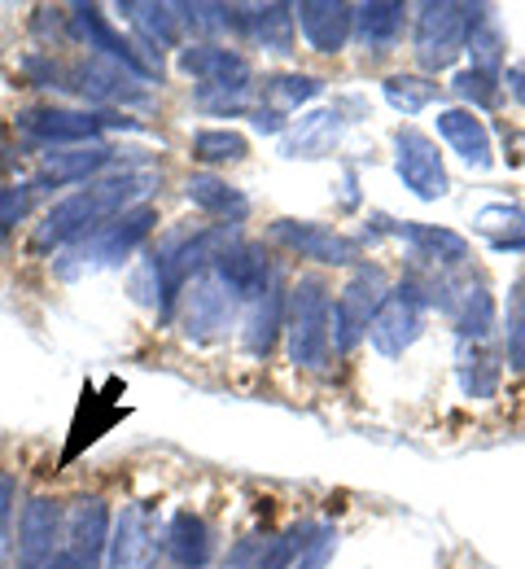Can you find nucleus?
Instances as JSON below:
<instances>
[{
    "instance_id": "obj_35",
    "label": "nucleus",
    "mask_w": 525,
    "mask_h": 569,
    "mask_svg": "<svg viewBox=\"0 0 525 569\" xmlns=\"http://www.w3.org/2000/svg\"><path fill=\"white\" fill-rule=\"evenodd\" d=\"M499 351L508 372H525V272L508 284V298L499 307Z\"/></svg>"
},
{
    "instance_id": "obj_14",
    "label": "nucleus",
    "mask_w": 525,
    "mask_h": 569,
    "mask_svg": "<svg viewBox=\"0 0 525 569\" xmlns=\"http://www.w3.org/2000/svg\"><path fill=\"white\" fill-rule=\"evenodd\" d=\"M110 508L101 496H79L67 508V535H62V552L53 569H101L105 548H110Z\"/></svg>"
},
{
    "instance_id": "obj_19",
    "label": "nucleus",
    "mask_w": 525,
    "mask_h": 569,
    "mask_svg": "<svg viewBox=\"0 0 525 569\" xmlns=\"http://www.w3.org/2000/svg\"><path fill=\"white\" fill-rule=\"evenodd\" d=\"M294 22H299L306 49L324 53V58L342 53L355 40V4H346V0H299Z\"/></svg>"
},
{
    "instance_id": "obj_41",
    "label": "nucleus",
    "mask_w": 525,
    "mask_h": 569,
    "mask_svg": "<svg viewBox=\"0 0 525 569\" xmlns=\"http://www.w3.org/2000/svg\"><path fill=\"white\" fill-rule=\"evenodd\" d=\"M13 508H18V482L13 473L0 469V566L9 557V526H13Z\"/></svg>"
},
{
    "instance_id": "obj_10",
    "label": "nucleus",
    "mask_w": 525,
    "mask_h": 569,
    "mask_svg": "<svg viewBox=\"0 0 525 569\" xmlns=\"http://www.w3.org/2000/svg\"><path fill=\"white\" fill-rule=\"evenodd\" d=\"M67 18H71V40H79L92 58L114 62L119 71H128L132 79H141L145 88L162 79V58H153L150 49H141L137 40L119 36L114 22L105 18V9H97V4H71Z\"/></svg>"
},
{
    "instance_id": "obj_43",
    "label": "nucleus",
    "mask_w": 525,
    "mask_h": 569,
    "mask_svg": "<svg viewBox=\"0 0 525 569\" xmlns=\"http://www.w3.org/2000/svg\"><path fill=\"white\" fill-rule=\"evenodd\" d=\"M491 250H495V254H513V259H525V232H517V237H495V241H491Z\"/></svg>"
},
{
    "instance_id": "obj_2",
    "label": "nucleus",
    "mask_w": 525,
    "mask_h": 569,
    "mask_svg": "<svg viewBox=\"0 0 525 569\" xmlns=\"http://www.w3.org/2000/svg\"><path fill=\"white\" fill-rule=\"evenodd\" d=\"M425 289L434 311L455 333V342H495L499 338V302L491 293V281L482 272L455 268V272H425Z\"/></svg>"
},
{
    "instance_id": "obj_29",
    "label": "nucleus",
    "mask_w": 525,
    "mask_h": 569,
    "mask_svg": "<svg viewBox=\"0 0 525 569\" xmlns=\"http://www.w3.org/2000/svg\"><path fill=\"white\" fill-rule=\"evenodd\" d=\"M184 198L202 214L228 223V228H236V223L250 219V198H245L236 184H228L224 176H215V171H193V176L184 180Z\"/></svg>"
},
{
    "instance_id": "obj_38",
    "label": "nucleus",
    "mask_w": 525,
    "mask_h": 569,
    "mask_svg": "<svg viewBox=\"0 0 525 569\" xmlns=\"http://www.w3.org/2000/svg\"><path fill=\"white\" fill-rule=\"evenodd\" d=\"M31 198H36V184H4L0 189V237H9L31 214Z\"/></svg>"
},
{
    "instance_id": "obj_21",
    "label": "nucleus",
    "mask_w": 525,
    "mask_h": 569,
    "mask_svg": "<svg viewBox=\"0 0 525 569\" xmlns=\"http://www.w3.org/2000/svg\"><path fill=\"white\" fill-rule=\"evenodd\" d=\"M162 557L171 569H206L215 561V530L202 512L175 508L162 521Z\"/></svg>"
},
{
    "instance_id": "obj_9",
    "label": "nucleus",
    "mask_w": 525,
    "mask_h": 569,
    "mask_svg": "<svg viewBox=\"0 0 525 569\" xmlns=\"http://www.w3.org/2000/svg\"><path fill=\"white\" fill-rule=\"evenodd\" d=\"M390 272L381 263H360L351 268V281L333 293V356H351L355 347L368 342V329H373L376 307L385 302L390 293Z\"/></svg>"
},
{
    "instance_id": "obj_15",
    "label": "nucleus",
    "mask_w": 525,
    "mask_h": 569,
    "mask_svg": "<svg viewBox=\"0 0 525 569\" xmlns=\"http://www.w3.org/2000/svg\"><path fill=\"white\" fill-rule=\"evenodd\" d=\"M67 535V512L49 496L27 499L22 521H18V548H13V569H53Z\"/></svg>"
},
{
    "instance_id": "obj_31",
    "label": "nucleus",
    "mask_w": 525,
    "mask_h": 569,
    "mask_svg": "<svg viewBox=\"0 0 525 569\" xmlns=\"http://www.w3.org/2000/svg\"><path fill=\"white\" fill-rule=\"evenodd\" d=\"M468 67L477 71H508V31L495 4H477L473 31H468Z\"/></svg>"
},
{
    "instance_id": "obj_4",
    "label": "nucleus",
    "mask_w": 525,
    "mask_h": 569,
    "mask_svg": "<svg viewBox=\"0 0 525 569\" xmlns=\"http://www.w3.org/2000/svg\"><path fill=\"white\" fill-rule=\"evenodd\" d=\"M285 347L302 372H324L333 363V289L324 277H299L290 289Z\"/></svg>"
},
{
    "instance_id": "obj_24",
    "label": "nucleus",
    "mask_w": 525,
    "mask_h": 569,
    "mask_svg": "<svg viewBox=\"0 0 525 569\" xmlns=\"http://www.w3.org/2000/svg\"><path fill=\"white\" fill-rule=\"evenodd\" d=\"M346 114L337 106H320V110H302L299 123H290V132L281 137V153L285 158H302V162H315V158H329L342 132H346Z\"/></svg>"
},
{
    "instance_id": "obj_32",
    "label": "nucleus",
    "mask_w": 525,
    "mask_h": 569,
    "mask_svg": "<svg viewBox=\"0 0 525 569\" xmlns=\"http://www.w3.org/2000/svg\"><path fill=\"white\" fill-rule=\"evenodd\" d=\"M324 92V79L320 74H302V71H290V74H267V79H259V106H267L272 114H299L302 106H311L315 97Z\"/></svg>"
},
{
    "instance_id": "obj_11",
    "label": "nucleus",
    "mask_w": 525,
    "mask_h": 569,
    "mask_svg": "<svg viewBox=\"0 0 525 569\" xmlns=\"http://www.w3.org/2000/svg\"><path fill=\"white\" fill-rule=\"evenodd\" d=\"M267 237L276 246H285L290 254L311 259L320 268H360L364 263V241L333 223H320V219H272Z\"/></svg>"
},
{
    "instance_id": "obj_8",
    "label": "nucleus",
    "mask_w": 525,
    "mask_h": 569,
    "mask_svg": "<svg viewBox=\"0 0 525 569\" xmlns=\"http://www.w3.org/2000/svg\"><path fill=\"white\" fill-rule=\"evenodd\" d=\"M398 241L412 250V259L430 263L434 272H455L473 263V241L455 228H438V223H421V219H390V214H373L368 228L360 232V241Z\"/></svg>"
},
{
    "instance_id": "obj_22",
    "label": "nucleus",
    "mask_w": 525,
    "mask_h": 569,
    "mask_svg": "<svg viewBox=\"0 0 525 569\" xmlns=\"http://www.w3.org/2000/svg\"><path fill=\"white\" fill-rule=\"evenodd\" d=\"M285 320H290V293L281 277L267 284L250 307H245V325H241V347L250 359H267L276 351L281 333H285Z\"/></svg>"
},
{
    "instance_id": "obj_16",
    "label": "nucleus",
    "mask_w": 525,
    "mask_h": 569,
    "mask_svg": "<svg viewBox=\"0 0 525 569\" xmlns=\"http://www.w3.org/2000/svg\"><path fill=\"white\" fill-rule=\"evenodd\" d=\"M162 561V530L150 503H128L110 526L105 569H158Z\"/></svg>"
},
{
    "instance_id": "obj_20",
    "label": "nucleus",
    "mask_w": 525,
    "mask_h": 569,
    "mask_svg": "<svg viewBox=\"0 0 525 569\" xmlns=\"http://www.w3.org/2000/svg\"><path fill=\"white\" fill-rule=\"evenodd\" d=\"M123 153L114 144H79V149H53L36 167V189H67V184H92L101 171H110Z\"/></svg>"
},
{
    "instance_id": "obj_26",
    "label": "nucleus",
    "mask_w": 525,
    "mask_h": 569,
    "mask_svg": "<svg viewBox=\"0 0 525 569\" xmlns=\"http://www.w3.org/2000/svg\"><path fill=\"white\" fill-rule=\"evenodd\" d=\"M211 272H215V277H220L232 293H236V302H245V307H250V302H254V298H259L267 284L276 281L272 259H267V254H263L254 241H241V237H236L224 254L215 259V268H211Z\"/></svg>"
},
{
    "instance_id": "obj_37",
    "label": "nucleus",
    "mask_w": 525,
    "mask_h": 569,
    "mask_svg": "<svg viewBox=\"0 0 525 569\" xmlns=\"http://www.w3.org/2000/svg\"><path fill=\"white\" fill-rule=\"evenodd\" d=\"M473 228L486 232L491 241L495 237H517V232H525V207L522 202H486L473 214Z\"/></svg>"
},
{
    "instance_id": "obj_36",
    "label": "nucleus",
    "mask_w": 525,
    "mask_h": 569,
    "mask_svg": "<svg viewBox=\"0 0 525 569\" xmlns=\"http://www.w3.org/2000/svg\"><path fill=\"white\" fill-rule=\"evenodd\" d=\"M250 153V141L236 132V128H202L193 137V158L206 162V167H228V162H241Z\"/></svg>"
},
{
    "instance_id": "obj_30",
    "label": "nucleus",
    "mask_w": 525,
    "mask_h": 569,
    "mask_svg": "<svg viewBox=\"0 0 525 569\" xmlns=\"http://www.w3.org/2000/svg\"><path fill=\"white\" fill-rule=\"evenodd\" d=\"M119 13H123V18H128V27L137 31V44H141V49H150L153 58H158V49H175V53H180V36H184V27H180L175 4L123 0V4H119Z\"/></svg>"
},
{
    "instance_id": "obj_5",
    "label": "nucleus",
    "mask_w": 525,
    "mask_h": 569,
    "mask_svg": "<svg viewBox=\"0 0 525 569\" xmlns=\"http://www.w3.org/2000/svg\"><path fill=\"white\" fill-rule=\"evenodd\" d=\"M412 58L421 74L438 79V71H451L468 53V31L477 18V4H455V0H425L412 9Z\"/></svg>"
},
{
    "instance_id": "obj_27",
    "label": "nucleus",
    "mask_w": 525,
    "mask_h": 569,
    "mask_svg": "<svg viewBox=\"0 0 525 569\" xmlns=\"http://www.w3.org/2000/svg\"><path fill=\"white\" fill-rule=\"evenodd\" d=\"M241 40L259 44L272 58H294L299 53L294 4H241Z\"/></svg>"
},
{
    "instance_id": "obj_18",
    "label": "nucleus",
    "mask_w": 525,
    "mask_h": 569,
    "mask_svg": "<svg viewBox=\"0 0 525 569\" xmlns=\"http://www.w3.org/2000/svg\"><path fill=\"white\" fill-rule=\"evenodd\" d=\"M434 132H438V141L447 144L468 171H491L495 167V137H491V128H486V119L477 110L438 106Z\"/></svg>"
},
{
    "instance_id": "obj_17",
    "label": "nucleus",
    "mask_w": 525,
    "mask_h": 569,
    "mask_svg": "<svg viewBox=\"0 0 525 569\" xmlns=\"http://www.w3.org/2000/svg\"><path fill=\"white\" fill-rule=\"evenodd\" d=\"M175 67H180V74H189L198 88H259L250 58H245L241 49L215 44V40L180 44Z\"/></svg>"
},
{
    "instance_id": "obj_12",
    "label": "nucleus",
    "mask_w": 525,
    "mask_h": 569,
    "mask_svg": "<svg viewBox=\"0 0 525 569\" xmlns=\"http://www.w3.org/2000/svg\"><path fill=\"white\" fill-rule=\"evenodd\" d=\"M394 176L403 180V189L416 202H443L451 193L447 158L430 132H421L416 123H403L394 132Z\"/></svg>"
},
{
    "instance_id": "obj_7",
    "label": "nucleus",
    "mask_w": 525,
    "mask_h": 569,
    "mask_svg": "<svg viewBox=\"0 0 525 569\" xmlns=\"http://www.w3.org/2000/svg\"><path fill=\"white\" fill-rule=\"evenodd\" d=\"M430 289H425V277H403V281L390 284L385 302L376 307L373 329H368V347H373L381 359H403L421 338H425V325H430Z\"/></svg>"
},
{
    "instance_id": "obj_13",
    "label": "nucleus",
    "mask_w": 525,
    "mask_h": 569,
    "mask_svg": "<svg viewBox=\"0 0 525 569\" xmlns=\"http://www.w3.org/2000/svg\"><path fill=\"white\" fill-rule=\"evenodd\" d=\"M236 293L228 289L215 272H202L198 281H189V289L180 293V333L198 347L220 342L232 320H236Z\"/></svg>"
},
{
    "instance_id": "obj_34",
    "label": "nucleus",
    "mask_w": 525,
    "mask_h": 569,
    "mask_svg": "<svg viewBox=\"0 0 525 569\" xmlns=\"http://www.w3.org/2000/svg\"><path fill=\"white\" fill-rule=\"evenodd\" d=\"M451 97H455V106H464V110H477V114H491V110H499L504 106V97H508V88H504V74L499 71H477V67H464V71L451 74Z\"/></svg>"
},
{
    "instance_id": "obj_3",
    "label": "nucleus",
    "mask_w": 525,
    "mask_h": 569,
    "mask_svg": "<svg viewBox=\"0 0 525 569\" xmlns=\"http://www.w3.org/2000/svg\"><path fill=\"white\" fill-rule=\"evenodd\" d=\"M158 228V211L153 207H132V211L114 214L110 223H101L97 232H88L83 241H75L71 250L58 254V277L62 281H79L88 272L101 268H123Z\"/></svg>"
},
{
    "instance_id": "obj_33",
    "label": "nucleus",
    "mask_w": 525,
    "mask_h": 569,
    "mask_svg": "<svg viewBox=\"0 0 525 569\" xmlns=\"http://www.w3.org/2000/svg\"><path fill=\"white\" fill-rule=\"evenodd\" d=\"M381 97H385V106L394 114L416 119L421 110H430V106L443 101V83L430 79V74H385L381 79Z\"/></svg>"
},
{
    "instance_id": "obj_6",
    "label": "nucleus",
    "mask_w": 525,
    "mask_h": 569,
    "mask_svg": "<svg viewBox=\"0 0 525 569\" xmlns=\"http://www.w3.org/2000/svg\"><path fill=\"white\" fill-rule=\"evenodd\" d=\"M18 132L27 141L53 149H79V144H101L105 132H141L137 119L114 114V110H71V106H31L18 114Z\"/></svg>"
},
{
    "instance_id": "obj_1",
    "label": "nucleus",
    "mask_w": 525,
    "mask_h": 569,
    "mask_svg": "<svg viewBox=\"0 0 525 569\" xmlns=\"http://www.w3.org/2000/svg\"><path fill=\"white\" fill-rule=\"evenodd\" d=\"M158 184L150 167H137V171H114V176H101L92 180L88 189H79L71 198L53 202L44 219L36 223L31 232V250L36 254H58V250H71L75 241H83L88 232H97L101 223H110L114 214L132 211V207H145V193Z\"/></svg>"
},
{
    "instance_id": "obj_23",
    "label": "nucleus",
    "mask_w": 525,
    "mask_h": 569,
    "mask_svg": "<svg viewBox=\"0 0 525 569\" xmlns=\"http://www.w3.org/2000/svg\"><path fill=\"white\" fill-rule=\"evenodd\" d=\"M504 372H508V363L495 342H455V386L464 399H473V403L499 399Z\"/></svg>"
},
{
    "instance_id": "obj_28",
    "label": "nucleus",
    "mask_w": 525,
    "mask_h": 569,
    "mask_svg": "<svg viewBox=\"0 0 525 569\" xmlns=\"http://www.w3.org/2000/svg\"><path fill=\"white\" fill-rule=\"evenodd\" d=\"M75 92L97 101V106H141L150 101V88L141 79H132L128 71H119L114 62L88 58L83 67H75Z\"/></svg>"
},
{
    "instance_id": "obj_40",
    "label": "nucleus",
    "mask_w": 525,
    "mask_h": 569,
    "mask_svg": "<svg viewBox=\"0 0 525 569\" xmlns=\"http://www.w3.org/2000/svg\"><path fill=\"white\" fill-rule=\"evenodd\" d=\"M263 548H267V535H245L228 548L224 566L220 569H259L263 566Z\"/></svg>"
},
{
    "instance_id": "obj_25",
    "label": "nucleus",
    "mask_w": 525,
    "mask_h": 569,
    "mask_svg": "<svg viewBox=\"0 0 525 569\" xmlns=\"http://www.w3.org/2000/svg\"><path fill=\"white\" fill-rule=\"evenodd\" d=\"M412 22V4L398 0H368L355 4V44L368 58H390L403 44V31Z\"/></svg>"
},
{
    "instance_id": "obj_42",
    "label": "nucleus",
    "mask_w": 525,
    "mask_h": 569,
    "mask_svg": "<svg viewBox=\"0 0 525 569\" xmlns=\"http://www.w3.org/2000/svg\"><path fill=\"white\" fill-rule=\"evenodd\" d=\"M504 88H508V97H513V101L525 110V58H522V62H513V67L504 71Z\"/></svg>"
},
{
    "instance_id": "obj_39",
    "label": "nucleus",
    "mask_w": 525,
    "mask_h": 569,
    "mask_svg": "<svg viewBox=\"0 0 525 569\" xmlns=\"http://www.w3.org/2000/svg\"><path fill=\"white\" fill-rule=\"evenodd\" d=\"M333 557H337V530L320 521L315 539L306 543V552L299 557V566H294V569H329V561H333Z\"/></svg>"
}]
</instances>
